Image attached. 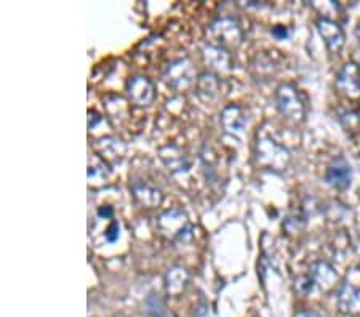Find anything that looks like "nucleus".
<instances>
[{"mask_svg":"<svg viewBox=\"0 0 360 317\" xmlns=\"http://www.w3.org/2000/svg\"><path fill=\"white\" fill-rule=\"evenodd\" d=\"M276 103L278 111L288 120L301 122L306 115V105L301 100L298 89L292 84H282L276 91Z\"/></svg>","mask_w":360,"mask_h":317,"instance_id":"obj_1","label":"nucleus"},{"mask_svg":"<svg viewBox=\"0 0 360 317\" xmlns=\"http://www.w3.org/2000/svg\"><path fill=\"white\" fill-rule=\"evenodd\" d=\"M257 162L268 170L282 172L290 165V153L278 143L264 138L257 144Z\"/></svg>","mask_w":360,"mask_h":317,"instance_id":"obj_2","label":"nucleus"},{"mask_svg":"<svg viewBox=\"0 0 360 317\" xmlns=\"http://www.w3.org/2000/svg\"><path fill=\"white\" fill-rule=\"evenodd\" d=\"M208 37L218 48H236L242 44L240 27L231 18L214 21L208 29Z\"/></svg>","mask_w":360,"mask_h":317,"instance_id":"obj_3","label":"nucleus"},{"mask_svg":"<svg viewBox=\"0 0 360 317\" xmlns=\"http://www.w3.org/2000/svg\"><path fill=\"white\" fill-rule=\"evenodd\" d=\"M335 84L341 95L349 100H360V67L357 63H346L336 76Z\"/></svg>","mask_w":360,"mask_h":317,"instance_id":"obj_4","label":"nucleus"},{"mask_svg":"<svg viewBox=\"0 0 360 317\" xmlns=\"http://www.w3.org/2000/svg\"><path fill=\"white\" fill-rule=\"evenodd\" d=\"M336 303L338 309L347 317L360 316V285H356L351 280L342 282L336 292Z\"/></svg>","mask_w":360,"mask_h":317,"instance_id":"obj_5","label":"nucleus"},{"mask_svg":"<svg viewBox=\"0 0 360 317\" xmlns=\"http://www.w3.org/2000/svg\"><path fill=\"white\" fill-rule=\"evenodd\" d=\"M159 228H160L162 233L170 235L172 239L183 238L184 233L191 231V226L188 223V216H186L184 213L181 210H178V209L165 212L164 215L160 216Z\"/></svg>","mask_w":360,"mask_h":317,"instance_id":"obj_6","label":"nucleus"},{"mask_svg":"<svg viewBox=\"0 0 360 317\" xmlns=\"http://www.w3.org/2000/svg\"><path fill=\"white\" fill-rule=\"evenodd\" d=\"M317 29L330 51L336 53V51L345 47V31H342L338 22L328 18H321L317 20Z\"/></svg>","mask_w":360,"mask_h":317,"instance_id":"obj_7","label":"nucleus"},{"mask_svg":"<svg viewBox=\"0 0 360 317\" xmlns=\"http://www.w3.org/2000/svg\"><path fill=\"white\" fill-rule=\"evenodd\" d=\"M127 93H129L130 101L138 106H148L154 100V85L149 79L136 76L129 80L127 84Z\"/></svg>","mask_w":360,"mask_h":317,"instance_id":"obj_8","label":"nucleus"},{"mask_svg":"<svg viewBox=\"0 0 360 317\" xmlns=\"http://www.w3.org/2000/svg\"><path fill=\"white\" fill-rule=\"evenodd\" d=\"M325 180H327V183L332 184V186L336 189H347L351 186V180H352L351 165L347 164L342 157L336 159L335 162L328 167Z\"/></svg>","mask_w":360,"mask_h":317,"instance_id":"obj_9","label":"nucleus"},{"mask_svg":"<svg viewBox=\"0 0 360 317\" xmlns=\"http://www.w3.org/2000/svg\"><path fill=\"white\" fill-rule=\"evenodd\" d=\"M311 278L317 285H321L325 292L332 290L338 284V273H336L332 264L319 261L311 266Z\"/></svg>","mask_w":360,"mask_h":317,"instance_id":"obj_10","label":"nucleus"},{"mask_svg":"<svg viewBox=\"0 0 360 317\" xmlns=\"http://www.w3.org/2000/svg\"><path fill=\"white\" fill-rule=\"evenodd\" d=\"M131 191L139 204L148 207V209H153V207L160 205V202H162L160 191L153 186H149L148 183L135 181L131 186Z\"/></svg>","mask_w":360,"mask_h":317,"instance_id":"obj_11","label":"nucleus"},{"mask_svg":"<svg viewBox=\"0 0 360 317\" xmlns=\"http://www.w3.org/2000/svg\"><path fill=\"white\" fill-rule=\"evenodd\" d=\"M221 124L224 129L229 131V134L240 135L243 127H245V124H247V117H245V114L242 112L240 108L229 106V108H226L221 114Z\"/></svg>","mask_w":360,"mask_h":317,"instance_id":"obj_12","label":"nucleus"},{"mask_svg":"<svg viewBox=\"0 0 360 317\" xmlns=\"http://www.w3.org/2000/svg\"><path fill=\"white\" fill-rule=\"evenodd\" d=\"M167 292L170 295H179L188 284V273L183 268H173L167 274Z\"/></svg>","mask_w":360,"mask_h":317,"instance_id":"obj_13","label":"nucleus"},{"mask_svg":"<svg viewBox=\"0 0 360 317\" xmlns=\"http://www.w3.org/2000/svg\"><path fill=\"white\" fill-rule=\"evenodd\" d=\"M165 153H168V155H172V160H167V165L170 167L172 170H179V172H183V170H188L189 169V162H188V159L184 157V155H181V151H178L176 148H165L164 149ZM167 155V154H165Z\"/></svg>","mask_w":360,"mask_h":317,"instance_id":"obj_14","label":"nucleus"},{"mask_svg":"<svg viewBox=\"0 0 360 317\" xmlns=\"http://www.w3.org/2000/svg\"><path fill=\"white\" fill-rule=\"evenodd\" d=\"M197 86H199V95L202 100L205 98V93L208 95V100H212V98L217 95V91H218V80H217V77L208 76V74H203L199 80V85Z\"/></svg>","mask_w":360,"mask_h":317,"instance_id":"obj_15","label":"nucleus"},{"mask_svg":"<svg viewBox=\"0 0 360 317\" xmlns=\"http://www.w3.org/2000/svg\"><path fill=\"white\" fill-rule=\"evenodd\" d=\"M193 74H194L193 67H191V65L188 63L183 72H179V74H172L170 72V76H168L170 79H168V80H170L172 85H175V86H186V85H189L191 82H193Z\"/></svg>","mask_w":360,"mask_h":317,"instance_id":"obj_16","label":"nucleus"},{"mask_svg":"<svg viewBox=\"0 0 360 317\" xmlns=\"http://www.w3.org/2000/svg\"><path fill=\"white\" fill-rule=\"evenodd\" d=\"M316 282L312 280L311 276H303V278L296 279V292H300L301 295H307V293L312 292Z\"/></svg>","mask_w":360,"mask_h":317,"instance_id":"obj_17","label":"nucleus"},{"mask_svg":"<svg viewBox=\"0 0 360 317\" xmlns=\"http://www.w3.org/2000/svg\"><path fill=\"white\" fill-rule=\"evenodd\" d=\"M117 238H119V224L112 223L111 228H109L108 233H106V239L109 242H115V240H117Z\"/></svg>","mask_w":360,"mask_h":317,"instance_id":"obj_18","label":"nucleus"},{"mask_svg":"<svg viewBox=\"0 0 360 317\" xmlns=\"http://www.w3.org/2000/svg\"><path fill=\"white\" fill-rule=\"evenodd\" d=\"M272 34H274L277 39H285V37H288V29L283 26H276L274 29H272Z\"/></svg>","mask_w":360,"mask_h":317,"instance_id":"obj_19","label":"nucleus"},{"mask_svg":"<svg viewBox=\"0 0 360 317\" xmlns=\"http://www.w3.org/2000/svg\"><path fill=\"white\" fill-rule=\"evenodd\" d=\"M293 317H321L319 316L316 311H311V309H304V311H298Z\"/></svg>","mask_w":360,"mask_h":317,"instance_id":"obj_20","label":"nucleus"}]
</instances>
